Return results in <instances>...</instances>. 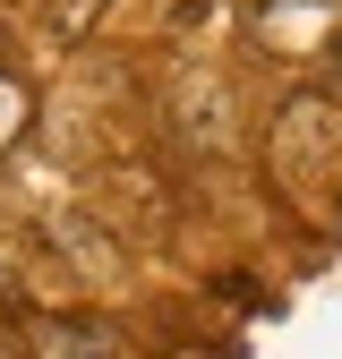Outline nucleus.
Returning a JSON list of instances; mask_svg holds the SVG:
<instances>
[{
  "mask_svg": "<svg viewBox=\"0 0 342 359\" xmlns=\"http://www.w3.org/2000/svg\"><path fill=\"white\" fill-rule=\"evenodd\" d=\"M26 351L34 359H111V342L77 317H26Z\"/></svg>",
  "mask_w": 342,
  "mask_h": 359,
  "instance_id": "nucleus-1",
  "label": "nucleus"
}]
</instances>
